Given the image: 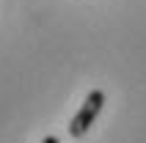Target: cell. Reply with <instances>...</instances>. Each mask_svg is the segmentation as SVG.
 Wrapping results in <instances>:
<instances>
[{
  "mask_svg": "<svg viewBox=\"0 0 146 143\" xmlns=\"http://www.w3.org/2000/svg\"><path fill=\"white\" fill-rule=\"evenodd\" d=\"M102 105H105V94H102V91H91V94L86 96L83 107L74 113L72 124H69V135H72V138H83V135H86V132L91 129V124L97 121Z\"/></svg>",
  "mask_w": 146,
  "mask_h": 143,
  "instance_id": "cell-1",
  "label": "cell"
},
{
  "mask_svg": "<svg viewBox=\"0 0 146 143\" xmlns=\"http://www.w3.org/2000/svg\"><path fill=\"white\" fill-rule=\"evenodd\" d=\"M41 143H58V138H52V135H47V138H44V140H41Z\"/></svg>",
  "mask_w": 146,
  "mask_h": 143,
  "instance_id": "cell-2",
  "label": "cell"
}]
</instances>
